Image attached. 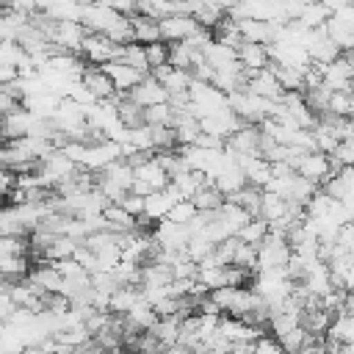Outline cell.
<instances>
[{
	"instance_id": "cell-13",
	"label": "cell",
	"mask_w": 354,
	"mask_h": 354,
	"mask_svg": "<svg viewBox=\"0 0 354 354\" xmlns=\"http://www.w3.org/2000/svg\"><path fill=\"white\" fill-rule=\"evenodd\" d=\"M326 111H332V113H337V116H351V111H354L351 91H329Z\"/></svg>"
},
{
	"instance_id": "cell-5",
	"label": "cell",
	"mask_w": 354,
	"mask_h": 354,
	"mask_svg": "<svg viewBox=\"0 0 354 354\" xmlns=\"http://www.w3.org/2000/svg\"><path fill=\"white\" fill-rule=\"evenodd\" d=\"M235 58H238V66L246 69V72L263 69V66H268V61H271L268 44H266V41H252V39H241V44L235 47Z\"/></svg>"
},
{
	"instance_id": "cell-12",
	"label": "cell",
	"mask_w": 354,
	"mask_h": 354,
	"mask_svg": "<svg viewBox=\"0 0 354 354\" xmlns=\"http://www.w3.org/2000/svg\"><path fill=\"white\" fill-rule=\"evenodd\" d=\"M169 207H171V199L166 196V191L160 188V191H149L147 196H144V216L147 218H152V221H158V218H163L166 213H169Z\"/></svg>"
},
{
	"instance_id": "cell-9",
	"label": "cell",
	"mask_w": 354,
	"mask_h": 354,
	"mask_svg": "<svg viewBox=\"0 0 354 354\" xmlns=\"http://www.w3.org/2000/svg\"><path fill=\"white\" fill-rule=\"evenodd\" d=\"M130 30H133V41H138V44H147V41L160 39L158 19L144 17V14H130Z\"/></svg>"
},
{
	"instance_id": "cell-3",
	"label": "cell",
	"mask_w": 354,
	"mask_h": 354,
	"mask_svg": "<svg viewBox=\"0 0 354 354\" xmlns=\"http://www.w3.org/2000/svg\"><path fill=\"white\" fill-rule=\"evenodd\" d=\"M293 171H296L299 177H304V180L321 185V183L326 180V174L335 171V169H332V163H329V158H326L324 152H318V149H304V152L293 160Z\"/></svg>"
},
{
	"instance_id": "cell-14",
	"label": "cell",
	"mask_w": 354,
	"mask_h": 354,
	"mask_svg": "<svg viewBox=\"0 0 354 354\" xmlns=\"http://www.w3.org/2000/svg\"><path fill=\"white\" fill-rule=\"evenodd\" d=\"M166 55H169V41L155 39V41H147V44H144L147 69H152V66H158V64H166Z\"/></svg>"
},
{
	"instance_id": "cell-1",
	"label": "cell",
	"mask_w": 354,
	"mask_h": 354,
	"mask_svg": "<svg viewBox=\"0 0 354 354\" xmlns=\"http://www.w3.org/2000/svg\"><path fill=\"white\" fill-rule=\"evenodd\" d=\"M77 53L83 55L86 64H102V61L116 58L119 41H113V39H111L108 33H102V30H86L83 39H80Z\"/></svg>"
},
{
	"instance_id": "cell-2",
	"label": "cell",
	"mask_w": 354,
	"mask_h": 354,
	"mask_svg": "<svg viewBox=\"0 0 354 354\" xmlns=\"http://www.w3.org/2000/svg\"><path fill=\"white\" fill-rule=\"evenodd\" d=\"M158 30H160V39L163 41H183L188 36H194L196 30H202V25L185 14V11H174V14H166L158 19Z\"/></svg>"
},
{
	"instance_id": "cell-10",
	"label": "cell",
	"mask_w": 354,
	"mask_h": 354,
	"mask_svg": "<svg viewBox=\"0 0 354 354\" xmlns=\"http://www.w3.org/2000/svg\"><path fill=\"white\" fill-rule=\"evenodd\" d=\"M188 199L194 202V207H196V210H218V207H221V202H224V194H221V191L213 185V180H210V183L199 185Z\"/></svg>"
},
{
	"instance_id": "cell-8",
	"label": "cell",
	"mask_w": 354,
	"mask_h": 354,
	"mask_svg": "<svg viewBox=\"0 0 354 354\" xmlns=\"http://www.w3.org/2000/svg\"><path fill=\"white\" fill-rule=\"evenodd\" d=\"M133 177L141 180V183H147L152 191H160V188L169 183V174H166V169L158 163L155 155L147 158V160H141L138 166H133Z\"/></svg>"
},
{
	"instance_id": "cell-11",
	"label": "cell",
	"mask_w": 354,
	"mask_h": 354,
	"mask_svg": "<svg viewBox=\"0 0 354 354\" xmlns=\"http://www.w3.org/2000/svg\"><path fill=\"white\" fill-rule=\"evenodd\" d=\"M304 28H321L326 19H329V8L326 6H321L318 0H310V3H304L301 8H299V17H296Z\"/></svg>"
},
{
	"instance_id": "cell-7",
	"label": "cell",
	"mask_w": 354,
	"mask_h": 354,
	"mask_svg": "<svg viewBox=\"0 0 354 354\" xmlns=\"http://www.w3.org/2000/svg\"><path fill=\"white\" fill-rule=\"evenodd\" d=\"M127 94H130V100H133V102H138L141 108L155 105V102H166V100H169L166 88H163V86H160L149 72H147V75H144V77H141V80H138Z\"/></svg>"
},
{
	"instance_id": "cell-4",
	"label": "cell",
	"mask_w": 354,
	"mask_h": 354,
	"mask_svg": "<svg viewBox=\"0 0 354 354\" xmlns=\"http://www.w3.org/2000/svg\"><path fill=\"white\" fill-rule=\"evenodd\" d=\"M77 80L88 88V94L97 100V102H102V100H111L113 97V80L108 77V72L100 66V64H86L83 66V72L77 75Z\"/></svg>"
},
{
	"instance_id": "cell-6",
	"label": "cell",
	"mask_w": 354,
	"mask_h": 354,
	"mask_svg": "<svg viewBox=\"0 0 354 354\" xmlns=\"http://www.w3.org/2000/svg\"><path fill=\"white\" fill-rule=\"evenodd\" d=\"M100 66L108 72V77L113 80V88H116V91H130V88L147 75V72H141V69H136V66H130V64H124V61H119V58L102 61Z\"/></svg>"
},
{
	"instance_id": "cell-15",
	"label": "cell",
	"mask_w": 354,
	"mask_h": 354,
	"mask_svg": "<svg viewBox=\"0 0 354 354\" xmlns=\"http://www.w3.org/2000/svg\"><path fill=\"white\" fill-rule=\"evenodd\" d=\"M194 213H196V207H194L191 199H177V202L169 207L166 218H171V221H177V224H188V221L194 218Z\"/></svg>"
}]
</instances>
